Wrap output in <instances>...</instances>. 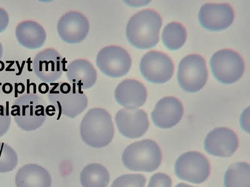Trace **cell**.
Instances as JSON below:
<instances>
[{"instance_id": "obj_3", "label": "cell", "mask_w": 250, "mask_h": 187, "mask_svg": "<svg viewBox=\"0 0 250 187\" xmlns=\"http://www.w3.org/2000/svg\"><path fill=\"white\" fill-rule=\"evenodd\" d=\"M47 104L37 94H25L18 97L12 107L11 114L20 129L33 131L39 129L47 117Z\"/></svg>"}, {"instance_id": "obj_18", "label": "cell", "mask_w": 250, "mask_h": 187, "mask_svg": "<svg viewBox=\"0 0 250 187\" xmlns=\"http://www.w3.org/2000/svg\"><path fill=\"white\" fill-rule=\"evenodd\" d=\"M66 75L69 82L81 90L92 88L97 81V71L86 59H75L70 62Z\"/></svg>"}, {"instance_id": "obj_5", "label": "cell", "mask_w": 250, "mask_h": 187, "mask_svg": "<svg viewBox=\"0 0 250 187\" xmlns=\"http://www.w3.org/2000/svg\"><path fill=\"white\" fill-rule=\"evenodd\" d=\"M162 153L153 140L146 139L129 145L122 155L125 168L132 171L151 172L162 164Z\"/></svg>"}, {"instance_id": "obj_13", "label": "cell", "mask_w": 250, "mask_h": 187, "mask_svg": "<svg viewBox=\"0 0 250 187\" xmlns=\"http://www.w3.org/2000/svg\"><path fill=\"white\" fill-rule=\"evenodd\" d=\"M118 131L129 139H137L143 136L149 128L148 115L142 109H122L115 116Z\"/></svg>"}, {"instance_id": "obj_12", "label": "cell", "mask_w": 250, "mask_h": 187, "mask_svg": "<svg viewBox=\"0 0 250 187\" xmlns=\"http://www.w3.org/2000/svg\"><path fill=\"white\" fill-rule=\"evenodd\" d=\"M90 23L83 13L77 11L62 16L57 24L58 33L64 42L68 44L81 43L88 36Z\"/></svg>"}, {"instance_id": "obj_1", "label": "cell", "mask_w": 250, "mask_h": 187, "mask_svg": "<svg viewBox=\"0 0 250 187\" xmlns=\"http://www.w3.org/2000/svg\"><path fill=\"white\" fill-rule=\"evenodd\" d=\"M162 17L153 10H144L131 17L126 26L129 43L138 49L153 48L159 41Z\"/></svg>"}, {"instance_id": "obj_30", "label": "cell", "mask_w": 250, "mask_h": 187, "mask_svg": "<svg viewBox=\"0 0 250 187\" xmlns=\"http://www.w3.org/2000/svg\"><path fill=\"white\" fill-rule=\"evenodd\" d=\"M176 187H195L191 186H189V185L181 183L179 184H178L177 186H176Z\"/></svg>"}, {"instance_id": "obj_22", "label": "cell", "mask_w": 250, "mask_h": 187, "mask_svg": "<svg viewBox=\"0 0 250 187\" xmlns=\"http://www.w3.org/2000/svg\"><path fill=\"white\" fill-rule=\"evenodd\" d=\"M225 187H250V166L245 162L231 165L224 177Z\"/></svg>"}, {"instance_id": "obj_10", "label": "cell", "mask_w": 250, "mask_h": 187, "mask_svg": "<svg viewBox=\"0 0 250 187\" xmlns=\"http://www.w3.org/2000/svg\"><path fill=\"white\" fill-rule=\"evenodd\" d=\"M140 69L147 81L165 83L173 76L174 64L168 55L158 51H150L143 56Z\"/></svg>"}, {"instance_id": "obj_4", "label": "cell", "mask_w": 250, "mask_h": 187, "mask_svg": "<svg viewBox=\"0 0 250 187\" xmlns=\"http://www.w3.org/2000/svg\"><path fill=\"white\" fill-rule=\"evenodd\" d=\"M48 98L60 114L73 119L81 114L88 105L85 94L68 82L51 84Z\"/></svg>"}, {"instance_id": "obj_25", "label": "cell", "mask_w": 250, "mask_h": 187, "mask_svg": "<svg viewBox=\"0 0 250 187\" xmlns=\"http://www.w3.org/2000/svg\"><path fill=\"white\" fill-rule=\"evenodd\" d=\"M146 180L143 175L126 174L117 178L111 187H144Z\"/></svg>"}, {"instance_id": "obj_7", "label": "cell", "mask_w": 250, "mask_h": 187, "mask_svg": "<svg viewBox=\"0 0 250 187\" xmlns=\"http://www.w3.org/2000/svg\"><path fill=\"white\" fill-rule=\"evenodd\" d=\"M177 77L181 88L187 92L195 93L202 90L208 77L205 59L199 55L187 56L178 66Z\"/></svg>"}, {"instance_id": "obj_8", "label": "cell", "mask_w": 250, "mask_h": 187, "mask_svg": "<svg viewBox=\"0 0 250 187\" xmlns=\"http://www.w3.org/2000/svg\"><path fill=\"white\" fill-rule=\"evenodd\" d=\"M96 64L103 74L109 77L124 76L130 70L131 57L122 47H104L98 52Z\"/></svg>"}, {"instance_id": "obj_29", "label": "cell", "mask_w": 250, "mask_h": 187, "mask_svg": "<svg viewBox=\"0 0 250 187\" xmlns=\"http://www.w3.org/2000/svg\"><path fill=\"white\" fill-rule=\"evenodd\" d=\"M3 46H2V44L1 42H0V60H1L2 56H3Z\"/></svg>"}, {"instance_id": "obj_24", "label": "cell", "mask_w": 250, "mask_h": 187, "mask_svg": "<svg viewBox=\"0 0 250 187\" xmlns=\"http://www.w3.org/2000/svg\"><path fill=\"white\" fill-rule=\"evenodd\" d=\"M19 162V157L13 149L4 142H0V173H7L14 170Z\"/></svg>"}, {"instance_id": "obj_11", "label": "cell", "mask_w": 250, "mask_h": 187, "mask_svg": "<svg viewBox=\"0 0 250 187\" xmlns=\"http://www.w3.org/2000/svg\"><path fill=\"white\" fill-rule=\"evenodd\" d=\"M64 61L59 51L47 48L40 51L33 60V71L40 80L52 84L61 77Z\"/></svg>"}, {"instance_id": "obj_17", "label": "cell", "mask_w": 250, "mask_h": 187, "mask_svg": "<svg viewBox=\"0 0 250 187\" xmlns=\"http://www.w3.org/2000/svg\"><path fill=\"white\" fill-rule=\"evenodd\" d=\"M116 101L126 109H137L146 101L147 91L144 84L135 79H125L116 88Z\"/></svg>"}, {"instance_id": "obj_19", "label": "cell", "mask_w": 250, "mask_h": 187, "mask_svg": "<svg viewBox=\"0 0 250 187\" xmlns=\"http://www.w3.org/2000/svg\"><path fill=\"white\" fill-rule=\"evenodd\" d=\"M20 45L29 50H37L45 43L46 33L41 24L31 20L20 22L15 30Z\"/></svg>"}, {"instance_id": "obj_28", "label": "cell", "mask_w": 250, "mask_h": 187, "mask_svg": "<svg viewBox=\"0 0 250 187\" xmlns=\"http://www.w3.org/2000/svg\"><path fill=\"white\" fill-rule=\"evenodd\" d=\"M10 19L8 13L4 9L0 8V33L4 32L7 28Z\"/></svg>"}, {"instance_id": "obj_27", "label": "cell", "mask_w": 250, "mask_h": 187, "mask_svg": "<svg viewBox=\"0 0 250 187\" xmlns=\"http://www.w3.org/2000/svg\"><path fill=\"white\" fill-rule=\"evenodd\" d=\"M171 179L165 173H156L151 177L148 187H171Z\"/></svg>"}, {"instance_id": "obj_16", "label": "cell", "mask_w": 250, "mask_h": 187, "mask_svg": "<svg viewBox=\"0 0 250 187\" xmlns=\"http://www.w3.org/2000/svg\"><path fill=\"white\" fill-rule=\"evenodd\" d=\"M184 106L177 98L166 97L160 99L151 113L154 124L158 128L169 129L178 124L184 115Z\"/></svg>"}, {"instance_id": "obj_15", "label": "cell", "mask_w": 250, "mask_h": 187, "mask_svg": "<svg viewBox=\"0 0 250 187\" xmlns=\"http://www.w3.org/2000/svg\"><path fill=\"white\" fill-rule=\"evenodd\" d=\"M237 135L231 129L219 128L213 129L205 140V150L209 154L220 157H229L238 148Z\"/></svg>"}, {"instance_id": "obj_21", "label": "cell", "mask_w": 250, "mask_h": 187, "mask_svg": "<svg viewBox=\"0 0 250 187\" xmlns=\"http://www.w3.org/2000/svg\"><path fill=\"white\" fill-rule=\"evenodd\" d=\"M80 180L83 187H106L109 182V173L102 165L91 164L83 169Z\"/></svg>"}, {"instance_id": "obj_20", "label": "cell", "mask_w": 250, "mask_h": 187, "mask_svg": "<svg viewBox=\"0 0 250 187\" xmlns=\"http://www.w3.org/2000/svg\"><path fill=\"white\" fill-rule=\"evenodd\" d=\"M15 184L17 187H50L51 177L43 167L26 164L17 171Z\"/></svg>"}, {"instance_id": "obj_6", "label": "cell", "mask_w": 250, "mask_h": 187, "mask_svg": "<svg viewBox=\"0 0 250 187\" xmlns=\"http://www.w3.org/2000/svg\"><path fill=\"white\" fill-rule=\"evenodd\" d=\"M214 77L221 83H234L242 77L244 61L238 53L231 50H222L212 56L209 62Z\"/></svg>"}, {"instance_id": "obj_26", "label": "cell", "mask_w": 250, "mask_h": 187, "mask_svg": "<svg viewBox=\"0 0 250 187\" xmlns=\"http://www.w3.org/2000/svg\"><path fill=\"white\" fill-rule=\"evenodd\" d=\"M11 125V115L7 107L0 105V137L8 132Z\"/></svg>"}, {"instance_id": "obj_9", "label": "cell", "mask_w": 250, "mask_h": 187, "mask_svg": "<svg viewBox=\"0 0 250 187\" xmlns=\"http://www.w3.org/2000/svg\"><path fill=\"white\" fill-rule=\"evenodd\" d=\"M175 171L180 179L200 184L208 178L210 166L208 160L202 153L189 152L181 155L176 160Z\"/></svg>"}, {"instance_id": "obj_23", "label": "cell", "mask_w": 250, "mask_h": 187, "mask_svg": "<svg viewBox=\"0 0 250 187\" xmlns=\"http://www.w3.org/2000/svg\"><path fill=\"white\" fill-rule=\"evenodd\" d=\"M187 31L182 24L170 23L164 29L162 40L167 48L177 50L184 45L187 39Z\"/></svg>"}, {"instance_id": "obj_2", "label": "cell", "mask_w": 250, "mask_h": 187, "mask_svg": "<svg viewBox=\"0 0 250 187\" xmlns=\"http://www.w3.org/2000/svg\"><path fill=\"white\" fill-rule=\"evenodd\" d=\"M114 126L111 115L105 109H90L80 124V135L91 148L100 149L108 146L114 137Z\"/></svg>"}, {"instance_id": "obj_14", "label": "cell", "mask_w": 250, "mask_h": 187, "mask_svg": "<svg viewBox=\"0 0 250 187\" xmlns=\"http://www.w3.org/2000/svg\"><path fill=\"white\" fill-rule=\"evenodd\" d=\"M198 19L201 25L207 30H223L233 23L234 11L229 4L207 3L201 8Z\"/></svg>"}]
</instances>
